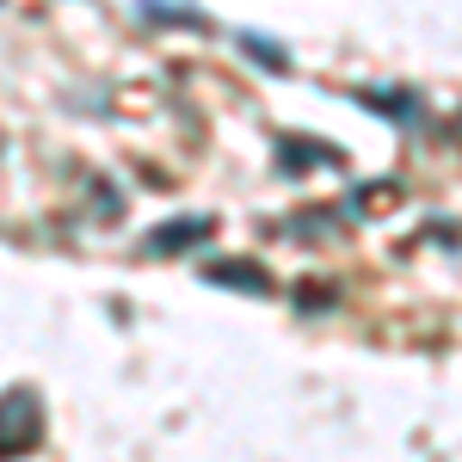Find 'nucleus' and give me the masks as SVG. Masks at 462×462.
Segmentation results:
<instances>
[{
    "mask_svg": "<svg viewBox=\"0 0 462 462\" xmlns=\"http://www.w3.org/2000/svg\"><path fill=\"white\" fill-rule=\"evenodd\" d=\"M43 444V401L37 389H6L0 394V457H25Z\"/></svg>",
    "mask_w": 462,
    "mask_h": 462,
    "instance_id": "nucleus-1",
    "label": "nucleus"
},
{
    "mask_svg": "<svg viewBox=\"0 0 462 462\" xmlns=\"http://www.w3.org/2000/svg\"><path fill=\"white\" fill-rule=\"evenodd\" d=\"M210 278H216V284H247V290H265V284H272L265 272H241V265H210Z\"/></svg>",
    "mask_w": 462,
    "mask_h": 462,
    "instance_id": "nucleus-3",
    "label": "nucleus"
},
{
    "mask_svg": "<svg viewBox=\"0 0 462 462\" xmlns=\"http://www.w3.org/2000/svg\"><path fill=\"white\" fill-rule=\"evenodd\" d=\"M204 235V222H185V228H161V235H148V247L167 253V247H185V241H198Z\"/></svg>",
    "mask_w": 462,
    "mask_h": 462,
    "instance_id": "nucleus-2",
    "label": "nucleus"
}]
</instances>
